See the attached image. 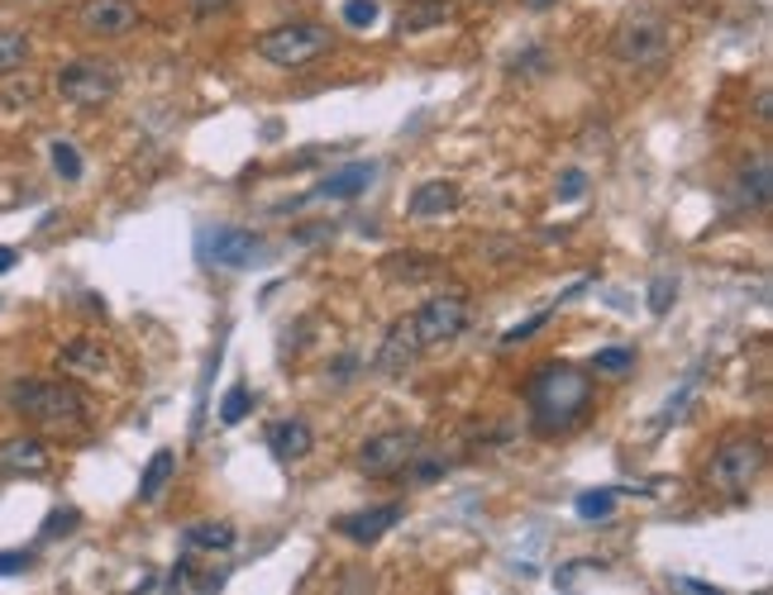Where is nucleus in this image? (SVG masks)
<instances>
[{"label": "nucleus", "instance_id": "1", "mask_svg": "<svg viewBox=\"0 0 773 595\" xmlns=\"http://www.w3.org/2000/svg\"><path fill=\"white\" fill-rule=\"evenodd\" d=\"M525 405H530V419H535L540 433L573 429L587 415V405H592V382L573 367H540L530 376Z\"/></svg>", "mask_w": 773, "mask_h": 595}, {"label": "nucleus", "instance_id": "2", "mask_svg": "<svg viewBox=\"0 0 773 595\" xmlns=\"http://www.w3.org/2000/svg\"><path fill=\"white\" fill-rule=\"evenodd\" d=\"M10 410H20L24 419H34L43 429H81L86 425V400L77 386L67 382H43V376H24L6 390Z\"/></svg>", "mask_w": 773, "mask_h": 595}, {"label": "nucleus", "instance_id": "3", "mask_svg": "<svg viewBox=\"0 0 773 595\" xmlns=\"http://www.w3.org/2000/svg\"><path fill=\"white\" fill-rule=\"evenodd\" d=\"M769 467V443L759 433H730L711 448V462H707V482L721 491V496H744L759 476Z\"/></svg>", "mask_w": 773, "mask_h": 595}, {"label": "nucleus", "instance_id": "4", "mask_svg": "<svg viewBox=\"0 0 773 595\" xmlns=\"http://www.w3.org/2000/svg\"><path fill=\"white\" fill-rule=\"evenodd\" d=\"M329 48H335V34H329L325 24H315V20H296V24H277V29H268L263 38H258V57L272 67H306L315 63V57H325Z\"/></svg>", "mask_w": 773, "mask_h": 595}, {"label": "nucleus", "instance_id": "5", "mask_svg": "<svg viewBox=\"0 0 773 595\" xmlns=\"http://www.w3.org/2000/svg\"><path fill=\"white\" fill-rule=\"evenodd\" d=\"M673 48V29L658 14H630L611 29V57L625 67H654Z\"/></svg>", "mask_w": 773, "mask_h": 595}, {"label": "nucleus", "instance_id": "6", "mask_svg": "<svg viewBox=\"0 0 773 595\" xmlns=\"http://www.w3.org/2000/svg\"><path fill=\"white\" fill-rule=\"evenodd\" d=\"M120 91V71L110 63H96V57H77V63H67L57 71V96L67 100V106H81V110H96L115 100Z\"/></svg>", "mask_w": 773, "mask_h": 595}, {"label": "nucleus", "instance_id": "7", "mask_svg": "<svg viewBox=\"0 0 773 595\" xmlns=\"http://www.w3.org/2000/svg\"><path fill=\"white\" fill-rule=\"evenodd\" d=\"M415 453H421V433L415 429H386V433H372V439L358 448L353 462L368 482H386V476L406 472Z\"/></svg>", "mask_w": 773, "mask_h": 595}, {"label": "nucleus", "instance_id": "8", "mask_svg": "<svg viewBox=\"0 0 773 595\" xmlns=\"http://www.w3.org/2000/svg\"><path fill=\"white\" fill-rule=\"evenodd\" d=\"M196 257L206 267H229V272H243L263 257V239L253 229H235V224H215V229H200L196 234Z\"/></svg>", "mask_w": 773, "mask_h": 595}, {"label": "nucleus", "instance_id": "9", "mask_svg": "<svg viewBox=\"0 0 773 595\" xmlns=\"http://www.w3.org/2000/svg\"><path fill=\"white\" fill-rule=\"evenodd\" d=\"M411 324H415V339H421V348L454 343L458 333L468 329V300L464 296H435V300H425L421 310L411 315Z\"/></svg>", "mask_w": 773, "mask_h": 595}, {"label": "nucleus", "instance_id": "10", "mask_svg": "<svg viewBox=\"0 0 773 595\" xmlns=\"http://www.w3.org/2000/svg\"><path fill=\"white\" fill-rule=\"evenodd\" d=\"M77 24L91 38H124L129 29H139V5L134 0H81Z\"/></svg>", "mask_w": 773, "mask_h": 595}, {"label": "nucleus", "instance_id": "11", "mask_svg": "<svg viewBox=\"0 0 773 595\" xmlns=\"http://www.w3.org/2000/svg\"><path fill=\"white\" fill-rule=\"evenodd\" d=\"M421 353H425V348H421V339H415L411 315H401V319L386 324V339H382V353H378V372L382 376H406Z\"/></svg>", "mask_w": 773, "mask_h": 595}, {"label": "nucleus", "instance_id": "12", "mask_svg": "<svg viewBox=\"0 0 773 595\" xmlns=\"http://www.w3.org/2000/svg\"><path fill=\"white\" fill-rule=\"evenodd\" d=\"M372 181H378V163H344L339 172H329L306 200H358ZM306 200H292V206H306ZM292 206H282V210H292Z\"/></svg>", "mask_w": 773, "mask_h": 595}, {"label": "nucleus", "instance_id": "13", "mask_svg": "<svg viewBox=\"0 0 773 595\" xmlns=\"http://www.w3.org/2000/svg\"><path fill=\"white\" fill-rule=\"evenodd\" d=\"M406 519V505H378V510H358V515H339L335 533H344L349 543H378L386 529H396Z\"/></svg>", "mask_w": 773, "mask_h": 595}, {"label": "nucleus", "instance_id": "14", "mask_svg": "<svg viewBox=\"0 0 773 595\" xmlns=\"http://www.w3.org/2000/svg\"><path fill=\"white\" fill-rule=\"evenodd\" d=\"M48 443L34 439V433H20V439L0 443V476H43L48 472Z\"/></svg>", "mask_w": 773, "mask_h": 595}, {"label": "nucleus", "instance_id": "15", "mask_svg": "<svg viewBox=\"0 0 773 595\" xmlns=\"http://www.w3.org/2000/svg\"><path fill=\"white\" fill-rule=\"evenodd\" d=\"M458 200H464V191H458V181H425L411 191V214L415 220H439V214H454Z\"/></svg>", "mask_w": 773, "mask_h": 595}, {"label": "nucleus", "instance_id": "16", "mask_svg": "<svg viewBox=\"0 0 773 595\" xmlns=\"http://www.w3.org/2000/svg\"><path fill=\"white\" fill-rule=\"evenodd\" d=\"M268 448L277 462H301L315 448V433L306 419H277V425L268 429Z\"/></svg>", "mask_w": 773, "mask_h": 595}, {"label": "nucleus", "instance_id": "17", "mask_svg": "<svg viewBox=\"0 0 773 595\" xmlns=\"http://www.w3.org/2000/svg\"><path fill=\"white\" fill-rule=\"evenodd\" d=\"M172 476H177V453H172V448H157V453L149 458V467H143V476H139V500L157 505L163 491L172 486Z\"/></svg>", "mask_w": 773, "mask_h": 595}, {"label": "nucleus", "instance_id": "18", "mask_svg": "<svg viewBox=\"0 0 773 595\" xmlns=\"http://www.w3.org/2000/svg\"><path fill=\"white\" fill-rule=\"evenodd\" d=\"M106 367H110V357L96 339H72L63 348V372L72 376H106Z\"/></svg>", "mask_w": 773, "mask_h": 595}, {"label": "nucleus", "instance_id": "19", "mask_svg": "<svg viewBox=\"0 0 773 595\" xmlns=\"http://www.w3.org/2000/svg\"><path fill=\"white\" fill-rule=\"evenodd\" d=\"M736 200L740 206H769V157H754V167H744L736 177Z\"/></svg>", "mask_w": 773, "mask_h": 595}, {"label": "nucleus", "instance_id": "20", "mask_svg": "<svg viewBox=\"0 0 773 595\" xmlns=\"http://www.w3.org/2000/svg\"><path fill=\"white\" fill-rule=\"evenodd\" d=\"M235 525H225V519H200V525L186 529V543L192 548H215V553H229L235 548Z\"/></svg>", "mask_w": 773, "mask_h": 595}, {"label": "nucleus", "instance_id": "21", "mask_svg": "<svg viewBox=\"0 0 773 595\" xmlns=\"http://www.w3.org/2000/svg\"><path fill=\"white\" fill-rule=\"evenodd\" d=\"M454 14V0H421L411 14H401V34H415V29H429V24H444Z\"/></svg>", "mask_w": 773, "mask_h": 595}, {"label": "nucleus", "instance_id": "22", "mask_svg": "<svg viewBox=\"0 0 773 595\" xmlns=\"http://www.w3.org/2000/svg\"><path fill=\"white\" fill-rule=\"evenodd\" d=\"M29 63V34L24 29H0V77L20 71Z\"/></svg>", "mask_w": 773, "mask_h": 595}, {"label": "nucleus", "instance_id": "23", "mask_svg": "<svg viewBox=\"0 0 773 595\" xmlns=\"http://www.w3.org/2000/svg\"><path fill=\"white\" fill-rule=\"evenodd\" d=\"M392 277H406V282H421V277H429L435 272V257H425V253H392L382 263Z\"/></svg>", "mask_w": 773, "mask_h": 595}, {"label": "nucleus", "instance_id": "24", "mask_svg": "<svg viewBox=\"0 0 773 595\" xmlns=\"http://www.w3.org/2000/svg\"><path fill=\"white\" fill-rule=\"evenodd\" d=\"M48 153H53V172H57L63 181H77V177H81V153H77V143L57 139Z\"/></svg>", "mask_w": 773, "mask_h": 595}, {"label": "nucleus", "instance_id": "25", "mask_svg": "<svg viewBox=\"0 0 773 595\" xmlns=\"http://www.w3.org/2000/svg\"><path fill=\"white\" fill-rule=\"evenodd\" d=\"M339 14H344V24H349V29H372L382 20V5H378V0H344Z\"/></svg>", "mask_w": 773, "mask_h": 595}, {"label": "nucleus", "instance_id": "26", "mask_svg": "<svg viewBox=\"0 0 773 595\" xmlns=\"http://www.w3.org/2000/svg\"><path fill=\"white\" fill-rule=\"evenodd\" d=\"M592 367L597 372H607V376H616V372H630L635 367V348H597V357H592Z\"/></svg>", "mask_w": 773, "mask_h": 595}, {"label": "nucleus", "instance_id": "27", "mask_svg": "<svg viewBox=\"0 0 773 595\" xmlns=\"http://www.w3.org/2000/svg\"><path fill=\"white\" fill-rule=\"evenodd\" d=\"M335 595H378V582H372L368 568H344L335 582Z\"/></svg>", "mask_w": 773, "mask_h": 595}, {"label": "nucleus", "instance_id": "28", "mask_svg": "<svg viewBox=\"0 0 773 595\" xmlns=\"http://www.w3.org/2000/svg\"><path fill=\"white\" fill-rule=\"evenodd\" d=\"M697 386H701V372H693V376H687V382L678 386V396H673V400L664 405V415H658V425H678L683 410H687V400L697 396Z\"/></svg>", "mask_w": 773, "mask_h": 595}, {"label": "nucleus", "instance_id": "29", "mask_svg": "<svg viewBox=\"0 0 773 595\" xmlns=\"http://www.w3.org/2000/svg\"><path fill=\"white\" fill-rule=\"evenodd\" d=\"M249 410H253V390H249V386H235V390H229V396L220 400V425H239V419L249 415Z\"/></svg>", "mask_w": 773, "mask_h": 595}, {"label": "nucleus", "instance_id": "30", "mask_svg": "<svg viewBox=\"0 0 773 595\" xmlns=\"http://www.w3.org/2000/svg\"><path fill=\"white\" fill-rule=\"evenodd\" d=\"M583 519H607L616 510V491H587V496H578V505H573Z\"/></svg>", "mask_w": 773, "mask_h": 595}, {"label": "nucleus", "instance_id": "31", "mask_svg": "<svg viewBox=\"0 0 773 595\" xmlns=\"http://www.w3.org/2000/svg\"><path fill=\"white\" fill-rule=\"evenodd\" d=\"M34 96H39V81L34 77H14V71H10V81L0 86V100H6V106H29Z\"/></svg>", "mask_w": 773, "mask_h": 595}, {"label": "nucleus", "instance_id": "32", "mask_svg": "<svg viewBox=\"0 0 773 595\" xmlns=\"http://www.w3.org/2000/svg\"><path fill=\"white\" fill-rule=\"evenodd\" d=\"M77 525H81V515L72 510V505H67V510H53L48 519H43V539H67Z\"/></svg>", "mask_w": 773, "mask_h": 595}, {"label": "nucleus", "instance_id": "33", "mask_svg": "<svg viewBox=\"0 0 773 595\" xmlns=\"http://www.w3.org/2000/svg\"><path fill=\"white\" fill-rule=\"evenodd\" d=\"M673 296H678V282H673V277H654L650 282V310L654 315H668L673 310Z\"/></svg>", "mask_w": 773, "mask_h": 595}, {"label": "nucleus", "instance_id": "34", "mask_svg": "<svg viewBox=\"0 0 773 595\" xmlns=\"http://www.w3.org/2000/svg\"><path fill=\"white\" fill-rule=\"evenodd\" d=\"M549 315H554V310H540L535 319H525V324H515V329H507V333H501V348H515V343H525L530 333H540L544 324H549Z\"/></svg>", "mask_w": 773, "mask_h": 595}, {"label": "nucleus", "instance_id": "35", "mask_svg": "<svg viewBox=\"0 0 773 595\" xmlns=\"http://www.w3.org/2000/svg\"><path fill=\"white\" fill-rule=\"evenodd\" d=\"M444 467H449V458H435V453H415L411 458V476H415V482H435Z\"/></svg>", "mask_w": 773, "mask_h": 595}, {"label": "nucleus", "instance_id": "36", "mask_svg": "<svg viewBox=\"0 0 773 595\" xmlns=\"http://www.w3.org/2000/svg\"><path fill=\"white\" fill-rule=\"evenodd\" d=\"M583 191H587V172H583V167H568L564 177H558V196H564V200H578Z\"/></svg>", "mask_w": 773, "mask_h": 595}, {"label": "nucleus", "instance_id": "37", "mask_svg": "<svg viewBox=\"0 0 773 595\" xmlns=\"http://www.w3.org/2000/svg\"><path fill=\"white\" fill-rule=\"evenodd\" d=\"M34 568V553H0V576H20Z\"/></svg>", "mask_w": 773, "mask_h": 595}, {"label": "nucleus", "instance_id": "38", "mask_svg": "<svg viewBox=\"0 0 773 595\" xmlns=\"http://www.w3.org/2000/svg\"><path fill=\"white\" fill-rule=\"evenodd\" d=\"M673 591H683V595H721L707 582H693V576H673Z\"/></svg>", "mask_w": 773, "mask_h": 595}, {"label": "nucleus", "instance_id": "39", "mask_svg": "<svg viewBox=\"0 0 773 595\" xmlns=\"http://www.w3.org/2000/svg\"><path fill=\"white\" fill-rule=\"evenodd\" d=\"M229 5H235V0H192V14H196V20H206V14H220Z\"/></svg>", "mask_w": 773, "mask_h": 595}, {"label": "nucleus", "instance_id": "40", "mask_svg": "<svg viewBox=\"0 0 773 595\" xmlns=\"http://www.w3.org/2000/svg\"><path fill=\"white\" fill-rule=\"evenodd\" d=\"M14 263H20V253H14V249H0V277H6Z\"/></svg>", "mask_w": 773, "mask_h": 595}, {"label": "nucleus", "instance_id": "41", "mask_svg": "<svg viewBox=\"0 0 773 595\" xmlns=\"http://www.w3.org/2000/svg\"><path fill=\"white\" fill-rule=\"evenodd\" d=\"M525 5H530V10H549L554 0H525Z\"/></svg>", "mask_w": 773, "mask_h": 595}]
</instances>
